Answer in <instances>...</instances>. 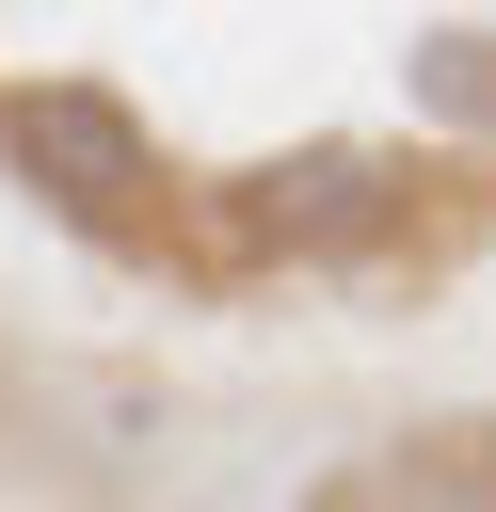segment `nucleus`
<instances>
[{
    "label": "nucleus",
    "mask_w": 496,
    "mask_h": 512,
    "mask_svg": "<svg viewBox=\"0 0 496 512\" xmlns=\"http://www.w3.org/2000/svg\"><path fill=\"white\" fill-rule=\"evenodd\" d=\"M256 224H272V240H368V224H384V160L304 144L288 176H256Z\"/></svg>",
    "instance_id": "nucleus-2"
},
{
    "label": "nucleus",
    "mask_w": 496,
    "mask_h": 512,
    "mask_svg": "<svg viewBox=\"0 0 496 512\" xmlns=\"http://www.w3.org/2000/svg\"><path fill=\"white\" fill-rule=\"evenodd\" d=\"M0 144H16V176L80 192V208H112V192L144 176V128H128L112 96H80V80H32V96H0Z\"/></svg>",
    "instance_id": "nucleus-1"
},
{
    "label": "nucleus",
    "mask_w": 496,
    "mask_h": 512,
    "mask_svg": "<svg viewBox=\"0 0 496 512\" xmlns=\"http://www.w3.org/2000/svg\"><path fill=\"white\" fill-rule=\"evenodd\" d=\"M416 80H432V96H464V112H496V48H416Z\"/></svg>",
    "instance_id": "nucleus-3"
}]
</instances>
